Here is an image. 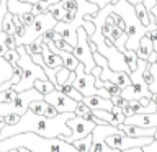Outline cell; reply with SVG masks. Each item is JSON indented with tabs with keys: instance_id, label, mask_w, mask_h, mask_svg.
Masks as SVG:
<instances>
[{
	"instance_id": "obj_24",
	"label": "cell",
	"mask_w": 157,
	"mask_h": 152,
	"mask_svg": "<svg viewBox=\"0 0 157 152\" xmlns=\"http://www.w3.org/2000/svg\"><path fill=\"white\" fill-rule=\"evenodd\" d=\"M49 13H52V17L57 20V21H62L64 18H66V13H67V10L64 8V5L61 3V0H59L57 3H54V5H51L49 7V10H48Z\"/></svg>"
},
{
	"instance_id": "obj_23",
	"label": "cell",
	"mask_w": 157,
	"mask_h": 152,
	"mask_svg": "<svg viewBox=\"0 0 157 152\" xmlns=\"http://www.w3.org/2000/svg\"><path fill=\"white\" fill-rule=\"evenodd\" d=\"M59 90L64 92L66 95H69L71 98H74V100H77V101H82V98H83L82 93L78 92L75 87H74V83H64V85H61V88H59Z\"/></svg>"
},
{
	"instance_id": "obj_56",
	"label": "cell",
	"mask_w": 157,
	"mask_h": 152,
	"mask_svg": "<svg viewBox=\"0 0 157 152\" xmlns=\"http://www.w3.org/2000/svg\"><path fill=\"white\" fill-rule=\"evenodd\" d=\"M7 152H20V149H10V150H7Z\"/></svg>"
},
{
	"instance_id": "obj_17",
	"label": "cell",
	"mask_w": 157,
	"mask_h": 152,
	"mask_svg": "<svg viewBox=\"0 0 157 152\" xmlns=\"http://www.w3.org/2000/svg\"><path fill=\"white\" fill-rule=\"evenodd\" d=\"M136 52H137V57L139 59H149V56L152 52H154V46H152V41H151V38L147 36V34H144V36L141 38V41H139V48L136 49Z\"/></svg>"
},
{
	"instance_id": "obj_35",
	"label": "cell",
	"mask_w": 157,
	"mask_h": 152,
	"mask_svg": "<svg viewBox=\"0 0 157 152\" xmlns=\"http://www.w3.org/2000/svg\"><path fill=\"white\" fill-rule=\"evenodd\" d=\"M123 33H124L123 29H120L118 26H113V28H111V31H110V34H106V36H110L113 41H115V44H116V43H118V39L121 38V34H123Z\"/></svg>"
},
{
	"instance_id": "obj_39",
	"label": "cell",
	"mask_w": 157,
	"mask_h": 152,
	"mask_svg": "<svg viewBox=\"0 0 157 152\" xmlns=\"http://www.w3.org/2000/svg\"><path fill=\"white\" fill-rule=\"evenodd\" d=\"M111 101H113V105H118V106H121V108H124L128 103H129V100H126V98H124V97H121V95L111 97Z\"/></svg>"
},
{
	"instance_id": "obj_34",
	"label": "cell",
	"mask_w": 157,
	"mask_h": 152,
	"mask_svg": "<svg viewBox=\"0 0 157 152\" xmlns=\"http://www.w3.org/2000/svg\"><path fill=\"white\" fill-rule=\"evenodd\" d=\"M92 110H90V106L87 105V103H83V101H78L77 103V108H75V115L77 116H85L88 115Z\"/></svg>"
},
{
	"instance_id": "obj_8",
	"label": "cell",
	"mask_w": 157,
	"mask_h": 152,
	"mask_svg": "<svg viewBox=\"0 0 157 152\" xmlns=\"http://www.w3.org/2000/svg\"><path fill=\"white\" fill-rule=\"evenodd\" d=\"M154 141L152 136H144V137H131L124 134V132H116V134H110L106 137V144L113 147L115 150H124L131 149V147H144Z\"/></svg>"
},
{
	"instance_id": "obj_26",
	"label": "cell",
	"mask_w": 157,
	"mask_h": 152,
	"mask_svg": "<svg viewBox=\"0 0 157 152\" xmlns=\"http://www.w3.org/2000/svg\"><path fill=\"white\" fill-rule=\"evenodd\" d=\"M71 72H72V70H69L66 66L59 67V70H57V74H56V80H57L56 88H57V90L61 88V85H64V83L69 80V77H71Z\"/></svg>"
},
{
	"instance_id": "obj_31",
	"label": "cell",
	"mask_w": 157,
	"mask_h": 152,
	"mask_svg": "<svg viewBox=\"0 0 157 152\" xmlns=\"http://www.w3.org/2000/svg\"><path fill=\"white\" fill-rule=\"evenodd\" d=\"M36 17L38 15H34L33 12H25L23 15H20V21H21L25 26H31V25L34 23V20H36Z\"/></svg>"
},
{
	"instance_id": "obj_15",
	"label": "cell",
	"mask_w": 157,
	"mask_h": 152,
	"mask_svg": "<svg viewBox=\"0 0 157 152\" xmlns=\"http://www.w3.org/2000/svg\"><path fill=\"white\" fill-rule=\"evenodd\" d=\"M83 103H87L90 106V110H110L113 108V101L111 98H105L100 95H90V97H83L82 98Z\"/></svg>"
},
{
	"instance_id": "obj_43",
	"label": "cell",
	"mask_w": 157,
	"mask_h": 152,
	"mask_svg": "<svg viewBox=\"0 0 157 152\" xmlns=\"http://www.w3.org/2000/svg\"><path fill=\"white\" fill-rule=\"evenodd\" d=\"M61 3L64 5V8L66 10H74V8H77V0H61Z\"/></svg>"
},
{
	"instance_id": "obj_25",
	"label": "cell",
	"mask_w": 157,
	"mask_h": 152,
	"mask_svg": "<svg viewBox=\"0 0 157 152\" xmlns=\"http://www.w3.org/2000/svg\"><path fill=\"white\" fill-rule=\"evenodd\" d=\"M92 142H93V137H92V134H88L85 137H82V139L75 141L74 146H75L80 152H92Z\"/></svg>"
},
{
	"instance_id": "obj_50",
	"label": "cell",
	"mask_w": 157,
	"mask_h": 152,
	"mask_svg": "<svg viewBox=\"0 0 157 152\" xmlns=\"http://www.w3.org/2000/svg\"><path fill=\"white\" fill-rule=\"evenodd\" d=\"M116 152H142V147H131V149H124V150H116Z\"/></svg>"
},
{
	"instance_id": "obj_10",
	"label": "cell",
	"mask_w": 157,
	"mask_h": 152,
	"mask_svg": "<svg viewBox=\"0 0 157 152\" xmlns=\"http://www.w3.org/2000/svg\"><path fill=\"white\" fill-rule=\"evenodd\" d=\"M97 46H98V52H101L103 56L108 59V66H110V69L131 74V69L126 64L124 52H121L115 44H113V46H108V44H105V39H103V41H100Z\"/></svg>"
},
{
	"instance_id": "obj_27",
	"label": "cell",
	"mask_w": 157,
	"mask_h": 152,
	"mask_svg": "<svg viewBox=\"0 0 157 152\" xmlns=\"http://www.w3.org/2000/svg\"><path fill=\"white\" fill-rule=\"evenodd\" d=\"M25 48H26V51L31 54V56H34V54H41L43 52V36L36 38L33 43L29 44H23Z\"/></svg>"
},
{
	"instance_id": "obj_22",
	"label": "cell",
	"mask_w": 157,
	"mask_h": 152,
	"mask_svg": "<svg viewBox=\"0 0 157 152\" xmlns=\"http://www.w3.org/2000/svg\"><path fill=\"white\" fill-rule=\"evenodd\" d=\"M2 29L8 34H15V31H17V23H15L13 13L7 12V15L3 18V23H2Z\"/></svg>"
},
{
	"instance_id": "obj_12",
	"label": "cell",
	"mask_w": 157,
	"mask_h": 152,
	"mask_svg": "<svg viewBox=\"0 0 157 152\" xmlns=\"http://www.w3.org/2000/svg\"><path fill=\"white\" fill-rule=\"evenodd\" d=\"M44 100L48 103L56 108L59 113H75V108H77V100H74L69 95H66L64 92L54 88L52 92H49L48 95H44Z\"/></svg>"
},
{
	"instance_id": "obj_21",
	"label": "cell",
	"mask_w": 157,
	"mask_h": 152,
	"mask_svg": "<svg viewBox=\"0 0 157 152\" xmlns=\"http://www.w3.org/2000/svg\"><path fill=\"white\" fill-rule=\"evenodd\" d=\"M134 8H136V15H137V18H139V21L144 25V26H149L151 25V17H149V12H147L146 5L144 3H137V5H134Z\"/></svg>"
},
{
	"instance_id": "obj_55",
	"label": "cell",
	"mask_w": 157,
	"mask_h": 152,
	"mask_svg": "<svg viewBox=\"0 0 157 152\" xmlns=\"http://www.w3.org/2000/svg\"><path fill=\"white\" fill-rule=\"evenodd\" d=\"M21 2H28V3H36V2H39V0H21Z\"/></svg>"
},
{
	"instance_id": "obj_48",
	"label": "cell",
	"mask_w": 157,
	"mask_h": 152,
	"mask_svg": "<svg viewBox=\"0 0 157 152\" xmlns=\"http://www.w3.org/2000/svg\"><path fill=\"white\" fill-rule=\"evenodd\" d=\"M142 3L146 5L147 12H151V10H152V7H154V5H157V0H144Z\"/></svg>"
},
{
	"instance_id": "obj_53",
	"label": "cell",
	"mask_w": 157,
	"mask_h": 152,
	"mask_svg": "<svg viewBox=\"0 0 157 152\" xmlns=\"http://www.w3.org/2000/svg\"><path fill=\"white\" fill-rule=\"evenodd\" d=\"M152 100L157 103V92H152Z\"/></svg>"
},
{
	"instance_id": "obj_52",
	"label": "cell",
	"mask_w": 157,
	"mask_h": 152,
	"mask_svg": "<svg viewBox=\"0 0 157 152\" xmlns=\"http://www.w3.org/2000/svg\"><path fill=\"white\" fill-rule=\"evenodd\" d=\"M129 3H132V5H137V3H142L144 0H128Z\"/></svg>"
},
{
	"instance_id": "obj_29",
	"label": "cell",
	"mask_w": 157,
	"mask_h": 152,
	"mask_svg": "<svg viewBox=\"0 0 157 152\" xmlns=\"http://www.w3.org/2000/svg\"><path fill=\"white\" fill-rule=\"evenodd\" d=\"M46 108H48V101L44 100H34L29 103V110L34 111L36 115H44V111H46Z\"/></svg>"
},
{
	"instance_id": "obj_28",
	"label": "cell",
	"mask_w": 157,
	"mask_h": 152,
	"mask_svg": "<svg viewBox=\"0 0 157 152\" xmlns=\"http://www.w3.org/2000/svg\"><path fill=\"white\" fill-rule=\"evenodd\" d=\"M124 57H126V64L129 66L131 72L136 70L137 61H139V57H137V52H136V51H131V49H126V51H124Z\"/></svg>"
},
{
	"instance_id": "obj_47",
	"label": "cell",
	"mask_w": 157,
	"mask_h": 152,
	"mask_svg": "<svg viewBox=\"0 0 157 152\" xmlns=\"http://www.w3.org/2000/svg\"><path fill=\"white\" fill-rule=\"evenodd\" d=\"M149 17H151L152 21L157 25V5H154V7H152V10L149 12Z\"/></svg>"
},
{
	"instance_id": "obj_60",
	"label": "cell",
	"mask_w": 157,
	"mask_h": 152,
	"mask_svg": "<svg viewBox=\"0 0 157 152\" xmlns=\"http://www.w3.org/2000/svg\"><path fill=\"white\" fill-rule=\"evenodd\" d=\"M0 3H2V0H0Z\"/></svg>"
},
{
	"instance_id": "obj_11",
	"label": "cell",
	"mask_w": 157,
	"mask_h": 152,
	"mask_svg": "<svg viewBox=\"0 0 157 152\" xmlns=\"http://www.w3.org/2000/svg\"><path fill=\"white\" fill-rule=\"evenodd\" d=\"M67 126L71 127V131H72V134L66 137L64 141H67V142H71V144H74L75 141L78 139H82V137H85L88 134H92V131L95 129V126H97V123H93V121H88L85 120L83 116H72L71 120H67Z\"/></svg>"
},
{
	"instance_id": "obj_54",
	"label": "cell",
	"mask_w": 157,
	"mask_h": 152,
	"mask_svg": "<svg viewBox=\"0 0 157 152\" xmlns=\"http://www.w3.org/2000/svg\"><path fill=\"white\" fill-rule=\"evenodd\" d=\"M3 127H5V121L2 120V121H0V132H2V129H3Z\"/></svg>"
},
{
	"instance_id": "obj_19",
	"label": "cell",
	"mask_w": 157,
	"mask_h": 152,
	"mask_svg": "<svg viewBox=\"0 0 157 152\" xmlns=\"http://www.w3.org/2000/svg\"><path fill=\"white\" fill-rule=\"evenodd\" d=\"M13 75V66L5 61V57H0V85L3 82L10 80Z\"/></svg>"
},
{
	"instance_id": "obj_59",
	"label": "cell",
	"mask_w": 157,
	"mask_h": 152,
	"mask_svg": "<svg viewBox=\"0 0 157 152\" xmlns=\"http://www.w3.org/2000/svg\"><path fill=\"white\" fill-rule=\"evenodd\" d=\"M2 120H3V118H2V116H0V121H2Z\"/></svg>"
},
{
	"instance_id": "obj_14",
	"label": "cell",
	"mask_w": 157,
	"mask_h": 152,
	"mask_svg": "<svg viewBox=\"0 0 157 152\" xmlns=\"http://www.w3.org/2000/svg\"><path fill=\"white\" fill-rule=\"evenodd\" d=\"M124 123L141 127H157V113H136L132 116H126Z\"/></svg>"
},
{
	"instance_id": "obj_20",
	"label": "cell",
	"mask_w": 157,
	"mask_h": 152,
	"mask_svg": "<svg viewBox=\"0 0 157 152\" xmlns=\"http://www.w3.org/2000/svg\"><path fill=\"white\" fill-rule=\"evenodd\" d=\"M34 88H36L38 92H41L43 95H48L49 92H52L56 85L49 80V78H38L36 82H34Z\"/></svg>"
},
{
	"instance_id": "obj_42",
	"label": "cell",
	"mask_w": 157,
	"mask_h": 152,
	"mask_svg": "<svg viewBox=\"0 0 157 152\" xmlns=\"http://www.w3.org/2000/svg\"><path fill=\"white\" fill-rule=\"evenodd\" d=\"M59 115V111L54 108L51 103H48V108H46V111H44V116H48V118H54V116H57Z\"/></svg>"
},
{
	"instance_id": "obj_49",
	"label": "cell",
	"mask_w": 157,
	"mask_h": 152,
	"mask_svg": "<svg viewBox=\"0 0 157 152\" xmlns=\"http://www.w3.org/2000/svg\"><path fill=\"white\" fill-rule=\"evenodd\" d=\"M147 62H149V64H157V52H155V51H154V52H152L151 56H149V59H147Z\"/></svg>"
},
{
	"instance_id": "obj_3",
	"label": "cell",
	"mask_w": 157,
	"mask_h": 152,
	"mask_svg": "<svg viewBox=\"0 0 157 152\" xmlns=\"http://www.w3.org/2000/svg\"><path fill=\"white\" fill-rule=\"evenodd\" d=\"M17 51L20 52V59H18L17 64L21 67V70H23V78L20 80V83L13 85L15 90H17V92L28 90V88H33L34 87V82H36L38 78H48L44 69L39 66V64H36V62L33 61L31 54L26 51V48H25L23 44H18Z\"/></svg>"
},
{
	"instance_id": "obj_36",
	"label": "cell",
	"mask_w": 157,
	"mask_h": 152,
	"mask_svg": "<svg viewBox=\"0 0 157 152\" xmlns=\"http://www.w3.org/2000/svg\"><path fill=\"white\" fill-rule=\"evenodd\" d=\"M7 12H8V0H2V3H0V29H2V23Z\"/></svg>"
},
{
	"instance_id": "obj_41",
	"label": "cell",
	"mask_w": 157,
	"mask_h": 152,
	"mask_svg": "<svg viewBox=\"0 0 157 152\" xmlns=\"http://www.w3.org/2000/svg\"><path fill=\"white\" fill-rule=\"evenodd\" d=\"M54 34H56V31H54V28H52V29H48V31L43 34V43H44V44H48V43L54 41Z\"/></svg>"
},
{
	"instance_id": "obj_5",
	"label": "cell",
	"mask_w": 157,
	"mask_h": 152,
	"mask_svg": "<svg viewBox=\"0 0 157 152\" xmlns=\"http://www.w3.org/2000/svg\"><path fill=\"white\" fill-rule=\"evenodd\" d=\"M95 75L92 72H85V66L80 62L78 67L75 69V80H74V87L82 93L83 97H90V95H100L105 98H111V95L108 93L106 88H98L95 85Z\"/></svg>"
},
{
	"instance_id": "obj_32",
	"label": "cell",
	"mask_w": 157,
	"mask_h": 152,
	"mask_svg": "<svg viewBox=\"0 0 157 152\" xmlns=\"http://www.w3.org/2000/svg\"><path fill=\"white\" fill-rule=\"evenodd\" d=\"M103 87L108 90V93H110L111 97H118L121 95V90L123 88L120 85H116V83H111V82H103Z\"/></svg>"
},
{
	"instance_id": "obj_2",
	"label": "cell",
	"mask_w": 157,
	"mask_h": 152,
	"mask_svg": "<svg viewBox=\"0 0 157 152\" xmlns=\"http://www.w3.org/2000/svg\"><path fill=\"white\" fill-rule=\"evenodd\" d=\"M28 149L31 152H80L74 144L62 137H43L36 132H21L0 139V152L10 149Z\"/></svg>"
},
{
	"instance_id": "obj_13",
	"label": "cell",
	"mask_w": 157,
	"mask_h": 152,
	"mask_svg": "<svg viewBox=\"0 0 157 152\" xmlns=\"http://www.w3.org/2000/svg\"><path fill=\"white\" fill-rule=\"evenodd\" d=\"M121 97L126 100H141L142 97L152 98V92L147 83H131L121 90Z\"/></svg>"
},
{
	"instance_id": "obj_1",
	"label": "cell",
	"mask_w": 157,
	"mask_h": 152,
	"mask_svg": "<svg viewBox=\"0 0 157 152\" xmlns=\"http://www.w3.org/2000/svg\"><path fill=\"white\" fill-rule=\"evenodd\" d=\"M75 116V113H59L54 118H48L44 115H36L28 110L20 118V121L13 126L5 124L0 132V139H7L10 136L21 134V132H36L43 137H62L66 139L72 134L71 127L67 126V120Z\"/></svg>"
},
{
	"instance_id": "obj_16",
	"label": "cell",
	"mask_w": 157,
	"mask_h": 152,
	"mask_svg": "<svg viewBox=\"0 0 157 152\" xmlns=\"http://www.w3.org/2000/svg\"><path fill=\"white\" fill-rule=\"evenodd\" d=\"M43 59H44V64H46V67L49 69H56V67H62L64 66V62H62V57L59 56V54L56 52H52L51 49H49L48 44H44L43 43ZM44 67V69H46Z\"/></svg>"
},
{
	"instance_id": "obj_45",
	"label": "cell",
	"mask_w": 157,
	"mask_h": 152,
	"mask_svg": "<svg viewBox=\"0 0 157 152\" xmlns=\"http://www.w3.org/2000/svg\"><path fill=\"white\" fill-rule=\"evenodd\" d=\"M77 17V8H74V10H67V13H66V18L62 20V21H72L74 18Z\"/></svg>"
},
{
	"instance_id": "obj_18",
	"label": "cell",
	"mask_w": 157,
	"mask_h": 152,
	"mask_svg": "<svg viewBox=\"0 0 157 152\" xmlns=\"http://www.w3.org/2000/svg\"><path fill=\"white\" fill-rule=\"evenodd\" d=\"M33 10V3L28 2H21V0H8V12L13 15H23L25 12H31Z\"/></svg>"
},
{
	"instance_id": "obj_33",
	"label": "cell",
	"mask_w": 157,
	"mask_h": 152,
	"mask_svg": "<svg viewBox=\"0 0 157 152\" xmlns=\"http://www.w3.org/2000/svg\"><path fill=\"white\" fill-rule=\"evenodd\" d=\"M5 61L7 62H10L12 66H15V64L18 62V59H20V52L17 51V49H8L7 52H5Z\"/></svg>"
},
{
	"instance_id": "obj_44",
	"label": "cell",
	"mask_w": 157,
	"mask_h": 152,
	"mask_svg": "<svg viewBox=\"0 0 157 152\" xmlns=\"http://www.w3.org/2000/svg\"><path fill=\"white\" fill-rule=\"evenodd\" d=\"M142 152H157V139H154L151 144L142 147Z\"/></svg>"
},
{
	"instance_id": "obj_38",
	"label": "cell",
	"mask_w": 157,
	"mask_h": 152,
	"mask_svg": "<svg viewBox=\"0 0 157 152\" xmlns=\"http://www.w3.org/2000/svg\"><path fill=\"white\" fill-rule=\"evenodd\" d=\"M149 69L154 74V83L149 85V88H151V92H157V64H149Z\"/></svg>"
},
{
	"instance_id": "obj_51",
	"label": "cell",
	"mask_w": 157,
	"mask_h": 152,
	"mask_svg": "<svg viewBox=\"0 0 157 152\" xmlns=\"http://www.w3.org/2000/svg\"><path fill=\"white\" fill-rule=\"evenodd\" d=\"M7 51H8V48L5 46L3 43H0V57H3V56H5V52H7Z\"/></svg>"
},
{
	"instance_id": "obj_9",
	"label": "cell",
	"mask_w": 157,
	"mask_h": 152,
	"mask_svg": "<svg viewBox=\"0 0 157 152\" xmlns=\"http://www.w3.org/2000/svg\"><path fill=\"white\" fill-rule=\"evenodd\" d=\"M116 132H121V129L118 126H113L110 123H105V124H97L95 129L92 131V152H116L113 147H110L106 144V137L110 134H116Z\"/></svg>"
},
{
	"instance_id": "obj_4",
	"label": "cell",
	"mask_w": 157,
	"mask_h": 152,
	"mask_svg": "<svg viewBox=\"0 0 157 152\" xmlns=\"http://www.w3.org/2000/svg\"><path fill=\"white\" fill-rule=\"evenodd\" d=\"M44 95L41 92H38L36 88H28V90L18 92L17 98L10 103H0V116H7V115H20L23 116L25 113L29 110V103L34 100H43Z\"/></svg>"
},
{
	"instance_id": "obj_7",
	"label": "cell",
	"mask_w": 157,
	"mask_h": 152,
	"mask_svg": "<svg viewBox=\"0 0 157 152\" xmlns=\"http://www.w3.org/2000/svg\"><path fill=\"white\" fill-rule=\"evenodd\" d=\"M72 52L85 66V72H92V69L97 66L95 59H93V52L90 49V36H88V33L85 31L83 26L77 29V44Z\"/></svg>"
},
{
	"instance_id": "obj_40",
	"label": "cell",
	"mask_w": 157,
	"mask_h": 152,
	"mask_svg": "<svg viewBox=\"0 0 157 152\" xmlns=\"http://www.w3.org/2000/svg\"><path fill=\"white\" fill-rule=\"evenodd\" d=\"M144 82L147 83V85H152V83H154V74H152V70L149 69V66H147V69L144 70Z\"/></svg>"
},
{
	"instance_id": "obj_58",
	"label": "cell",
	"mask_w": 157,
	"mask_h": 152,
	"mask_svg": "<svg viewBox=\"0 0 157 152\" xmlns=\"http://www.w3.org/2000/svg\"><path fill=\"white\" fill-rule=\"evenodd\" d=\"M116 2H118V0H113V2H111V3H116Z\"/></svg>"
},
{
	"instance_id": "obj_57",
	"label": "cell",
	"mask_w": 157,
	"mask_h": 152,
	"mask_svg": "<svg viewBox=\"0 0 157 152\" xmlns=\"http://www.w3.org/2000/svg\"><path fill=\"white\" fill-rule=\"evenodd\" d=\"M20 152H31V150H28V149H23V147H21V149H20Z\"/></svg>"
},
{
	"instance_id": "obj_6",
	"label": "cell",
	"mask_w": 157,
	"mask_h": 152,
	"mask_svg": "<svg viewBox=\"0 0 157 152\" xmlns=\"http://www.w3.org/2000/svg\"><path fill=\"white\" fill-rule=\"evenodd\" d=\"M56 25H57V20L52 17V13L46 12V13L38 15L36 20H34V23L31 25V26L26 28L25 36L21 39H18V44H29V43H33L36 38L43 36L48 29H52Z\"/></svg>"
},
{
	"instance_id": "obj_46",
	"label": "cell",
	"mask_w": 157,
	"mask_h": 152,
	"mask_svg": "<svg viewBox=\"0 0 157 152\" xmlns=\"http://www.w3.org/2000/svg\"><path fill=\"white\" fill-rule=\"evenodd\" d=\"M33 57V61L36 62V64H39L43 69L46 67V64H44V59H43V54H34V56H31Z\"/></svg>"
},
{
	"instance_id": "obj_30",
	"label": "cell",
	"mask_w": 157,
	"mask_h": 152,
	"mask_svg": "<svg viewBox=\"0 0 157 152\" xmlns=\"http://www.w3.org/2000/svg\"><path fill=\"white\" fill-rule=\"evenodd\" d=\"M18 92L15 90V88H8V90H0V103H10L13 101L15 98H17Z\"/></svg>"
},
{
	"instance_id": "obj_37",
	"label": "cell",
	"mask_w": 157,
	"mask_h": 152,
	"mask_svg": "<svg viewBox=\"0 0 157 152\" xmlns=\"http://www.w3.org/2000/svg\"><path fill=\"white\" fill-rule=\"evenodd\" d=\"M20 115H7V116H3V121H5V124H8V126H13V124H17V123L20 121Z\"/></svg>"
}]
</instances>
